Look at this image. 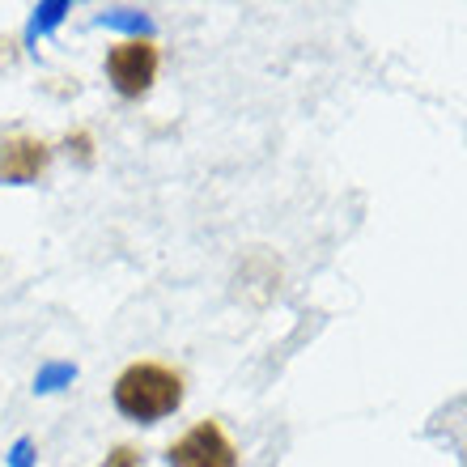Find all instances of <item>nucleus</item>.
I'll return each mask as SVG.
<instances>
[{
    "instance_id": "7ed1b4c3",
    "label": "nucleus",
    "mask_w": 467,
    "mask_h": 467,
    "mask_svg": "<svg viewBox=\"0 0 467 467\" xmlns=\"http://www.w3.org/2000/svg\"><path fill=\"white\" fill-rule=\"evenodd\" d=\"M166 459L171 467H238V446L217 420H200L179 442H171Z\"/></svg>"
},
{
    "instance_id": "20e7f679",
    "label": "nucleus",
    "mask_w": 467,
    "mask_h": 467,
    "mask_svg": "<svg viewBox=\"0 0 467 467\" xmlns=\"http://www.w3.org/2000/svg\"><path fill=\"white\" fill-rule=\"evenodd\" d=\"M51 166V149L38 136H5L0 140V183H35Z\"/></svg>"
},
{
    "instance_id": "f03ea898",
    "label": "nucleus",
    "mask_w": 467,
    "mask_h": 467,
    "mask_svg": "<svg viewBox=\"0 0 467 467\" xmlns=\"http://www.w3.org/2000/svg\"><path fill=\"white\" fill-rule=\"evenodd\" d=\"M158 43H149V38H123L107 51V77L119 99H145L158 81Z\"/></svg>"
},
{
    "instance_id": "f257e3e1",
    "label": "nucleus",
    "mask_w": 467,
    "mask_h": 467,
    "mask_svg": "<svg viewBox=\"0 0 467 467\" xmlns=\"http://www.w3.org/2000/svg\"><path fill=\"white\" fill-rule=\"evenodd\" d=\"M115 408L123 417L140 420V425H153V420L171 417L183 404V374L161 361H132L115 379Z\"/></svg>"
},
{
    "instance_id": "39448f33",
    "label": "nucleus",
    "mask_w": 467,
    "mask_h": 467,
    "mask_svg": "<svg viewBox=\"0 0 467 467\" xmlns=\"http://www.w3.org/2000/svg\"><path fill=\"white\" fill-rule=\"evenodd\" d=\"M102 467H140V451H132V446H115Z\"/></svg>"
}]
</instances>
